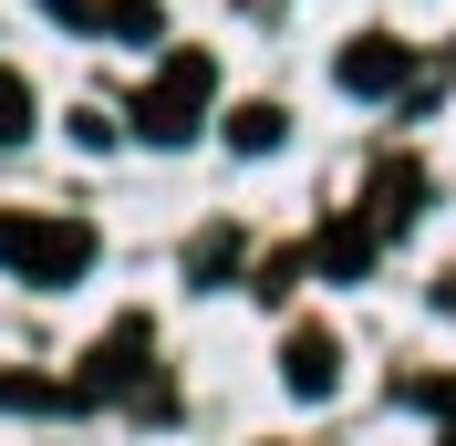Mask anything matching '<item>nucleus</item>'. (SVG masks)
Returning a JSON list of instances; mask_svg holds the SVG:
<instances>
[{"mask_svg":"<svg viewBox=\"0 0 456 446\" xmlns=\"http://www.w3.org/2000/svg\"><path fill=\"white\" fill-rule=\"evenodd\" d=\"M53 11H62V21H94V31H104V11H94V0H53Z\"/></svg>","mask_w":456,"mask_h":446,"instance_id":"9","label":"nucleus"},{"mask_svg":"<svg viewBox=\"0 0 456 446\" xmlns=\"http://www.w3.org/2000/svg\"><path fill=\"white\" fill-rule=\"evenodd\" d=\"M0 260L21 280H42V291H62V280H84L94 228H73V219H0Z\"/></svg>","mask_w":456,"mask_h":446,"instance_id":"1","label":"nucleus"},{"mask_svg":"<svg viewBox=\"0 0 456 446\" xmlns=\"http://www.w3.org/2000/svg\"><path fill=\"white\" fill-rule=\"evenodd\" d=\"M415 208H426V177H415V167H404V156H395V167L373 177V219H384V228H404V219H415Z\"/></svg>","mask_w":456,"mask_h":446,"instance_id":"6","label":"nucleus"},{"mask_svg":"<svg viewBox=\"0 0 456 446\" xmlns=\"http://www.w3.org/2000/svg\"><path fill=\"white\" fill-rule=\"evenodd\" d=\"M281 125H290L281 104H239V114H228V145H249V156H259V145H281Z\"/></svg>","mask_w":456,"mask_h":446,"instance_id":"7","label":"nucleus"},{"mask_svg":"<svg viewBox=\"0 0 456 446\" xmlns=\"http://www.w3.org/2000/svg\"><path fill=\"white\" fill-rule=\"evenodd\" d=\"M208 94H218V62L208 53H176L156 84H145V104H135V125L156 145H176V136H198V114H208Z\"/></svg>","mask_w":456,"mask_h":446,"instance_id":"2","label":"nucleus"},{"mask_svg":"<svg viewBox=\"0 0 456 446\" xmlns=\"http://www.w3.org/2000/svg\"><path fill=\"white\" fill-rule=\"evenodd\" d=\"M373 239H384V219H342V228H322V270H332V280H363V270H373Z\"/></svg>","mask_w":456,"mask_h":446,"instance_id":"4","label":"nucleus"},{"mask_svg":"<svg viewBox=\"0 0 456 446\" xmlns=\"http://www.w3.org/2000/svg\"><path fill=\"white\" fill-rule=\"evenodd\" d=\"M290 394H332V374H342V353H332V333H290Z\"/></svg>","mask_w":456,"mask_h":446,"instance_id":"5","label":"nucleus"},{"mask_svg":"<svg viewBox=\"0 0 456 446\" xmlns=\"http://www.w3.org/2000/svg\"><path fill=\"white\" fill-rule=\"evenodd\" d=\"M404 73H415L404 42H342V84H353V94H395Z\"/></svg>","mask_w":456,"mask_h":446,"instance_id":"3","label":"nucleus"},{"mask_svg":"<svg viewBox=\"0 0 456 446\" xmlns=\"http://www.w3.org/2000/svg\"><path fill=\"white\" fill-rule=\"evenodd\" d=\"M11 136H31V84L0 62V145H11Z\"/></svg>","mask_w":456,"mask_h":446,"instance_id":"8","label":"nucleus"}]
</instances>
